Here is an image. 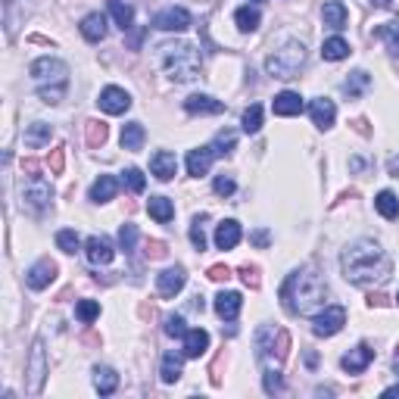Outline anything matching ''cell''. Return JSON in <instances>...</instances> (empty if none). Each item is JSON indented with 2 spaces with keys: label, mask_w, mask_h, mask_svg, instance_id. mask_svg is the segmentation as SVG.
<instances>
[{
  "label": "cell",
  "mask_w": 399,
  "mask_h": 399,
  "mask_svg": "<svg viewBox=\"0 0 399 399\" xmlns=\"http://www.w3.org/2000/svg\"><path fill=\"white\" fill-rule=\"evenodd\" d=\"M340 268H343V278L355 287H371V284H384L390 278L393 265H390V256L384 253V247L368 237L349 243L340 256Z\"/></svg>",
  "instance_id": "6da1fadb"
},
{
  "label": "cell",
  "mask_w": 399,
  "mask_h": 399,
  "mask_svg": "<svg viewBox=\"0 0 399 399\" xmlns=\"http://www.w3.org/2000/svg\"><path fill=\"white\" fill-rule=\"evenodd\" d=\"M324 299H328V284L312 265L287 274L284 287H281V303L290 315H318L324 309Z\"/></svg>",
  "instance_id": "7a4b0ae2"
},
{
  "label": "cell",
  "mask_w": 399,
  "mask_h": 399,
  "mask_svg": "<svg viewBox=\"0 0 399 399\" xmlns=\"http://www.w3.org/2000/svg\"><path fill=\"white\" fill-rule=\"evenodd\" d=\"M159 62L175 85H187L200 75V50L187 41H166L159 44Z\"/></svg>",
  "instance_id": "3957f363"
},
{
  "label": "cell",
  "mask_w": 399,
  "mask_h": 399,
  "mask_svg": "<svg viewBox=\"0 0 399 399\" xmlns=\"http://www.w3.org/2000/svg\"><path fill=\"white\" fill-rule=\"evenodd\" d=\"M305 62V47L299 41L284 44L281 50H274L272 56L265 60V72L274 75V78H296V72L303 69Z\"/></svg>",
  "instance_id": "277c9868"
},
{
  "label": "cell",
  "mask_w": 399,
  "mask_h": 399,
  "mask_svg": "<svg viewBox=\"0 0 399 399\" xmlns=\"http://www.w3.org/2000/svg\"><path fill=\"white\" fill-rule=\"evenodd\" d=\"M31 78L37 81V87H66L69 66L56 56H41L31 62Z\"/></svg>",
  "instance_id": "5b68a950"
},
{
  "label": "cell",
  "mask_w": 399,
  "mask_h": 399,
  "mask_svg": "<svg viewBox=\"0 0 399 399\" xmlns=\"http://www.w3.org/2000/svg\"><path fill=\"white\" fill-rule=\"evenodd\" d=\"M47 380V355H44V340L31 343V355H28V368H25V390L28 396H37L44 390Z\"/></svg>",
  "instance_id": "8992f818"
},
{
  "label": "cell",
  "mask_w": 399,
  "mask_h": 399,
  "mask_svg": "<svg viewBox=\"0 0 399 399\" xmlns=\"http://www.w3.org/2000/svg\"><path fill=\"white\" fill-rule=\"evenodd\" d=\"M346 324V309L343 305H324L315 315V324H312V334L315 337H334L343 330Z\"/></svg>",
  "instance_id": "52a82bcc"
},
{
  "label": "cell",
  "mask_w": 399,
  "mask_h": 399,
  "mask_svg": "<svg viewBox=\"0 0 399 399\" xmlns=\"http://www.w3.org/2000/svg\"><path fill=\"white\" fill-rule=\"evenodd\" d=\"M97 106L106 112V116H122L125 109H131V97H128V91L109 85V87H103V91H100Z\"/></svg>",
  "instance_id": "ba28073f"
},
{
  "label": "cell",
  "mask_w": 399,
  "mask_h": 399,
  "mask_svg": "<svg viewBox=\"0 0 399 399\" xmlns=\"http://www.w3.org/2000/svg\"><path fill=\"white\" fill-rule=\"evenodd\" d=\"M50 197H53V190H50V184L44 178H37V175H31L28 184L22 187V200L28 209H44V206H50Z\"/></svg>",
  "instance_id": "9c48e42d"
},
{
  "label": "cell",
  "mask_w": 399,
  "mask_h": 399,
  "mask_svg": "<svg viewBox=\"0 0 399 399\" xmlns=\"http://www.w3.org/2000/svg\"><path fill=\"white\" fill-rule=\"evenodd\" d=\"M187 25H190V12L184 6H168V10L153 16V28L159 31H184Z\"/></svg>",
  "instance_id": "30bf717a"
},
{
  "label": "cell",
  "mask_w": 399,
  "mask_h": 399,
  "mask_svg": "<svg viewBox=\"0 0 399 399\" xmlns=\"http://www.w3.org/2000/svg\"><path fill=\"white\" fill-rule=\"evenodd\" d=\"M53 278H56V262H50V259H37L35 265L25 272V284H28L31 290H44V287H50Z\"/></svg>",
  "instance_id": "8fae6325"
},
{
  "label": "cell",
  "mask_w": 399,
  "mask_h": 399,
  "mask_svg": "<svg viewBox=\"0 0 399 399\" xmlns=\"http://www.w3.org/2000/svg\"><path fill=\"white\" fill-rule=\"evenodd\" d=\"M187 284V274H184V268L181 265H175V268H166L162 274H156V287H159V296H166V299H172L175 293H181V287Z\"/></svg>",
  "instance_id": "7c38bea8"
},
{
  "label": "cell",
  "mask_w": 399,
  "mask_h": 399,
  "mask_svg": "<svg viewBox=\"0 0 399 399\" xmlns=\"http://www.w3.org/2000/svg\"><path fill=\"white\" fill-rule=\"evenodd\" d=\"M85 256H87V262L91 265H109L112 262V256H116V249H112V243L106 240V237H87V243H85Z\"/></svg>",
  "instance_id": "4fadbf2b"
},
{
  "label": "cell",
  "mask_w": 399,
  "mask_h": 399,
  "mask_svg": "<svg viewBox=\"0 0 399 399\" xmlns=\"http://www.w3.org/2000/svg\"><path fill=\"white\" fill-rule=\"evenodd\" d=\"M309 116H312V122H315V128L328 131L330 125H334V118H337V106H334V100H328V97H315V100L309 103Z\"/></svg>",
  "instance_id": "5bb4252c"
},
{
  "label": "cell",
  "mask_w": 399,
  "mask_h": 399,
  "mask_svg": "<svg viewBox=\"0 0 399 399\" xmlns=\"http://www.w3.org/2000/svg\"><path fill=\"white\" fill-rule=\"evenodd\" d=\"M371 359H374V349L368 346V343H359L355 349H349L346 355H343V371H349V374H362L368 365H371Z\"/></svg>",
  "instance_id": "9a60e30c"
},
{
  "label": "cell",
  "mask_w": 399,
  "mask_h": 399,
  "mask_svg": "<svg viewBox=\"0 0 399 399\" xmlns=\"http://www.w3.org/2000/svg\"><path fill=\"white\" fill-rule=\"evenodd\" d=\"M240 309H243V296L237 290H222L215 296V312L222 321H234L240 315Z\"/></svg>",
  "instance_id": "2e32d148"
},
{
  "label": "cell",
  "mask_w": 399,
  "mask_h": 399,
  "mask_svg": "<svg viewBox=\"0 0 399 399\" xmlns=\"http://www.w3.org/2000/svg\"><path fill=\"white\" fill-rule=\"evenodd\" d=\"M184 109L193 112V116H218V112L224 109V103L209 97V94H193V97L184 100Z\"/></svg>",
  "instance_id": "e0dca14e"
},
{
  "label": "cell",
  "mask_w": 399,
  "mask_h": 399,
  "mask_svg": "<svg viewBox=\"0 0 399 399\" xmlns=\"http://www.w3.org/2000/svg\"><path fill=\"white\" fill-rule=\"evenodd\" d=\"M150 172H153L159 181H172L175 172H178V159H175V153H168V150L153 153L150 156Z\"/></svg>",
  "instance_id": "ac0fdd59"
},
{
  "label": "cell",
  "mask_w": 399,
  "mask_h": 399,
  "mask_svg": "<svg viewBox=\"0 0 399 399\" xmlns=\"http://www.w3.org/2000/svg\"><path fill=\"white\" fill-rule=\"evenodd\" d=\"M212 159H215V153H212V147H197L187 153V175H193V178H203L206 172H209Z\"/></svg>",
  "instance_id": "d6986e66"
},
{
  "label": "cell",
  "mask_w": 399,
  "mask_h": 399,
  "mask_svg": "<svg viewBox=\"0 0 399 399\" xmlns=\"http://www.w3.org/2000/svg\"><path fill=\"white\" fill-rule=\"evenodd\" d=\"M181 340H184V349H181V353H184L187 359H200V355H203L206 349H209V334H206L203 328L187 330V334L181 337Z\"/></svg>",
  "instance_id": "ffe728a7"
},
{
  "label": "cell",
  "mask_w": 399,
  "mask_h": 399,
  "mask_svg": "<svg viewBox=\"0 0 399 399\" xmlns=\"http://www.w3.org/2000/svg\"><path fill=\"white\" fill-rule=\"evenodd\" d=\"M274 116H299L303 112V97L296 91H281L278 97L272 100Z\"/></svg>",
  "instance_id": "44dd1931"
},
{
  "label": "cell",
  "mask_w": 399,
  "mask_h": 399,
  "mask_svg": "<svg viewBox=\"0 0 399 399\" xmlns=\"http://www.w3.org/2000/svg\"><path fill=\"white\" fill-rule=\"evenodd\" d=\"M240 237H243L240 224H237L234 218H228V222H222L215 228V247L218 249H234L237 243H240Z\"/></svg>",
  "instance_id": "7402d4cb"
},
{
  "label": "cell",
  "mask_w": 399,
  "mask_h": 399,
  "mask_svg": "<svg viewBox=\"0 0 399 399\" xmlns=\"http://www.w3.org/2000/svg\"><path fill=\"white\" fill-rule=\"evenodd\" d=\"M81 35H85L91 44L103 41L106 37V16L103 12H87V16L81 19Z\"/></svg>",
  "instance_id": "603a6c76"
},
{
  "label": "cell",
  "mask_w": 399,
  "mask_h": 399,
  "mask_svg": "<svg viewBox=\"0 0 399 399\" xmlns=\"http://www.w3.org/2000/svg\"><path fill=\"white\" fill-rule=\"evenodd\" d=\"M184 353H175V349H168L166 355H162V368H159V378L166 380V384H175V380L181 378V368H184Z\"/></svg>",
  "instance_id": "cb8c5ba5"
},
{
  "label": "cell",
  "mask_w": 399,
  "mask_h": 399,
  "mask_svg": "<svg viewBox=\"0 0 399 399\" xmlns=\"http://www.w3.org/2000/svg\"><path fill=\"white\" fill-rule=\"evenodd\" d=\"M116 193H118V181L112 178V175H100V178L91 184V200H94V203H109Z\"/></svg>",
  "instance_id": "d4e9b609"
},
{
  "label": "cell",
  "mask_w": 399,
  "mask_h": 399,
  "mask_svg": "<svg viewBox=\"0 0 399 399\" xmlns=\"http://www.w3.org/2000/svg\"><path fill=\"white\" fill-rule=\"evenodd\" d=\"M50 137H53V128H50L47 122H31L28 128H25V147L37 150V147H44V143H50Z\"/></svg>",
  "instance_id": "484cf974"
},
{
  "label": "cell",
  "mask_w": 399,
  "mask_h": 399,
  "mask_svg": "<svg viewBox=\"0 0 399 399\" xmlns=\"http://www.w3.org/2000/svg\"><path fill=\"white\" fill-rule=\"evenodd\" d=\"M143 141H147V131H143L141 122H128L122 128V147L131 150V153H137V150L143 147Z\"/></svg>",
  "instance_id": "4316f807"
},
{
  "label": "cell",
  "mask_w": 399,
  "mask_h": 399,
  "mask_svg": "<svg viewBox=\"0 0 399 399\" xmlns=\"http://www.w3.org/2000/svg\"><path fill=\"white\" fill-rule=\"evenodd\" d=\"M147 212L159 224H166V222H172V218H175V206H172V200H168V197H150Z\"/></svg>",
  "instance_id": "83f0119b"
},
{
  "label": "cell",
  "mask_w": 399,
  "mask_h": 399,
  "mask_svg": "<svg viewBox=\"0 0 399 399\" xmlns=\"http://www.w3.org/2000/svg\"><path fill=\"white\" fill-rule=\"evenodd\" d=\"M116 387H118V374L112 371V368H97V371H94V390H97L100 396L116 393Z\"/></svg>",
  "instance_id": "f1b7e54d"
},
{
  "label": "cell",
  "mask_w": 399,
  "mask_h": 399,
  "mask_svg": "<svg viewBox=\"0 0 399 399\" xmlns=\"http://www.w3.org/2000/svg\"><path fill=\"white\" fill-rule=\"evenodd\" d=\"M321 19L328 28H343V25H346V6H343L340 0H330V3H324Z\"/></svg>",
  "instance_id": "f546056e"
},
{
  "label": "cell",
  "mask_w": 399,
  "mask_h": 399,
  "mask_svg": "<svg viewBox=\"0 0 399 399\" xmlns=\"http://www.w3.org/2000/svg\"><path fill=\"white\" fill-rule=\"evenodd\" d=\"M374 209H378L380 215L387 218V222H393V218L399 215V200H396V193H393V190H380L378 200H374Z\"/></svg>",
  "instance_id": "4dcf8cb0"
},
{
  "label": "cell",
  "mask_w": 399,
  "mask_h": 399,
  "mask_svg": "<svg viewBox=\"0 0 399 399\" xmlns=\"http://www.w3.org/2000/svg\"><path fill=\"white\" fill-rule=\"evenodd\" d=\"M109 12L122 31H128L131 25H134V10H131L128 3H122V0H109Z\"/></svg>",
  "instance_id": "1f68e13d"
},
{
  "label": "cell",
  "mask_w": 399,
  "mask_h": 399,
  "mask_svg": "<svg viewBox=\"0 0 399 399\" xmlns=\"http://www.w3.org/2000/svg\"><path fill=\"white\" fill-rule=\"evenodd\" d=\"M234 22H237V28H240V31H256V28H259V22H262V16H259L256 6H240V10L234 12Z\"/></svg>",
  "instance_id": "d6a6232c"
},
{
  "label": "cell",
  "mask_w": 399,
  "mask_h": 399,
  "mask_svg": "<svg viewBox=\"0 0 399 399\" xmlns=\"http://www.w3.org/2000/svg\"><path fill=\"white\" fill-rule=\"evenodd\" d=\"M321 56H324V60H330V62L346 60V56H349V44L343 41V37H328V41L321 44Z\"/></svg>",
  "instance_id": "836d02e7"
},
{
  "label": "cell",
  "mask_w": 399,
  "mask_h": 399,
  "mask_svg": "<svg viewBox=\"0 0 399 399\" xmlns=\"http://www.w3.org/2000/svg\"><path fill=\"white\" fill-rule=\"evenodd\" d=\"M209 147H212V153H215V156H228L231 150L237 147V134H234V131H228V128H224V131H218V134L212 137V143H209Z\"/></svg>",
  "instance_id": "e575fe53"
},
{
  "label": "cell",
  "mask_w": 399,
  "mask_h": 399,
  "mask_svg": "<svg viewBox=\"0 0 399 399\" xmlns=\"http://www.w3.org/2000/svg\"><path fill=\"white\" fill-rule=\"evenodd\" d=\"M368 85H371V78H368V72H362V69H355V72L349 75L346 81H343V91H346L349 97H359V94L365 91Z\"/></svg>",
  "instance_id": "d590c367"
},
{
  "label": "cell",
  "mask_w": 399,
  "mask_h": 399,
  "mask_svg": "<svg viewBox=\"0 0 399 399\" xmlns=\"http://www.w3.org/2000/svg\"><path fill=\"white\" fill-rule=\"evenodd\" d=\"M378 37L380 41H387V47L393 50V53L399 56V22H387L378 28Z\"/></svg>",
  "instance_id": "8d00e7d4"
},
{
  "label": "cell",
  "mask_w": 399,
  "mask_h": 399,
  "mask_svg": "<svg viewBox=\"0 0 399 399\" xmlns=\"http://www.w3.org/2000/svg\"><path fill=\"white\" fill-rule=\"evenodd\" d=\"M85 131H87V147H103V141H106V125L103 122L91 118V122H85Z\"/></svg>",
  "instance_id": "74e56055"
},
{
  "label": "cell",
  "mask_w": 399,
  "mask_h": 399,
  "mask_svg": "<svg viewBox=\"0 0 399 399\" xmlns=\"http://www.w3.org/2000/svg\"><path fill=\"white\" fill-rule=\"evenodd\" d=\"M56 247H60L62 253H75V249L81 247V240L72 228H62V231H56Z\"/></svg>",
  "instance_id": "f35d334b"
},
{
  "label": "cell",
  "mask_w": 399,
  "mask_h": 399,
  "mask_svg": "<svg viewBox=\"0 0 399 399\" xmlns=\"http://www.w3.org/2000/svg\"><path fill=\"white\" fill-rule=\"evenodd\" d=\"M259 128H262V106L253 103L247 112H243V131H247V134H256Z\"/></svg>",
  "instance_id": "ab89813d"
},
{
  "label": "cell",
  "mask_w": 399,
  "mask_h": 399,
  "mask_svg": "<svg viewBox=\"0 0 399 399\" xmlns=\"http://www.w3.org/2000/svg\"><path fill=\"white\" fill-rule=\"evenodd\" d=\"M75 315H78V321L91 324L94 318L100 315V303H94V299H81V303L75 305Z\"/></svg>",
  "instance_id": "60d3db41"
},
{
  "label": "cell",
  "mask_w": 399,
  "mask_h": 399,
  "mask_svg": "<svg viewBox=\"0 0 399 399\" xmlns=\"http://www.w3.org/2000/svg\"><path fill=\"white\" fill-rule=\"evenodd\" d=\"M203 224H206V215H197V218H193V224H190V243L200 249V253L206 249V228H203Z\"/></svg>",
  "instance_id": "b9f144b4"
},
{
  "label": "cell",
  "mask_w": 399,
  "mask_h": 399,
  "mask_svg": "<svg viewBox=\"0 0 399 399\" xmlns=\"http://www.w3.org/2000/svg\"><path fill=\"white\" fill-rule=\"evenodd\" d=\"M122 181H125V187H128L131 193H141L143 184H147V178H143L141 168H128V172H122Z\"/></svg>",
  "instance_id": "7bdbcfd3"
},
{
  "label": "cell",
  "mask_w": 399,
  "mask_h": 399,
  "mask_svg": "<svg viewBox=\"0 0 399 399\" xmlns=\"http://www.w3.org/2000/svg\"><path fill=\"white\" fill-rule=\"evenodd\" d=\"M137 243V228L134 224H122L118 228V247H122V253H131Z\"/></svg>",
  "instance_id": "ee69618b"
},
{
  "label": "cell",
  "mask_w": 399,
  "mask_h": 399,
  "mask_svg": "<svg viewBox=\"0 0 399 399\" xmlns=\"http://www.w3.org/2000/svg\"><path fill=\"white\" fill-rule=\"evenodd\" d=\"M234 178H231V175H218L215 178V184H212V190L218 193V197H231V193H234Z\"/></svg>",
  "instance_id": "f6af8a7d"
},
{
  "label": "cell",
  "mask_w": 399,
  "mask_h": 399,
  "mask_svg": "<svg viewBox=\"0 0 399 399\" xmlns=\"http://www.w3.org/2000/svg\"><path fill=\"white\" fill-rule=\"evenodd\" d=\"M284 390V380H281L278 368H265V393H281Z\"/></svg>",
  "instance_id": "bcb514c9"
},
{
  "label": "cell",
  "mask_w": 399,
  "mask_h": 399,
  "mask_svg": "<svg viewBox=\"0 0 399 399\" xmlns=\"http://www.w3.org/2000/svg\"><path fill=\"white\" fill-rule=\"evenodd\" d=\"M166 334H168V337H184V334H187L184 318H181V315H168V318H166Z\"/></svg>",
  "instance_id": "7dc6e473"
},
{
  "label": "cell",
  "mask_w": 399,
  "mask_h": 399,
  "mask_svg": "<svg viewBox=\"0 0 399 399\" xmlns=\"http://www.w3.org/2000/svg\"><path fill=\"white\" fill-rule=\"evenodd\" d=\"M47 166H50V172H53V175H60L62 166H66V147H56L53 153L47 156Z\"/></svg>",
  "instance_id": "c3c4849f"
},
{
  "label": "cell",
  "mask_w": 399,
  "mask_h": 399,
  "mask_svg": "<svg viewBox=\"0 0 399 399\" xmlns=\"http://www.w3.org/2000/svg\"><path fill=\"white\" fill-rule=\"evenodd\" d=\"M62 94H66V87H37V97H41L44 103H60Z\"/></svg>",
  "instance_id": "681fc988"
},
{
  "label": "cell",
  "mask_w": 399,
  "mask_h": 399,
  "mask_svg": "<svg viewBox=\"0 0 399 399\" xmlns=\"http://www.w3.org/2000/svg\"><path fill=\"white\" fill-rule=\"evenodd\" d=\"M240 281L256 290V287H259V268H256V265H240Z\"/></svg>",
  "instance_id": "f907efd6"
},
{
  "label": "cell",
  "mask_w": 399,
  "mask_h": 399,
  "mask_svg": "<svg viewBox=\"0 0 399 399\" xmlns=\"http://www.w3.org/2000/svg\"><path fill=\"white\" fill-rule=\"evenodd\" d=\"M209 278L212 281H228L231 278V268L228 265H212L209 268Z\"/></svg>",
  "instance_id": "816d5d0a"
},
{
  "label": "cell",
  "mask_w": 399,
  "mask_h": 399,
  "mask_svg": "<svg viewBox=\"0 0 399 399\" xmlns=\"http://www.w3.org/2000/svg\"><path fill=\"white\" fill-rule=\"evenodd\" d=\"M147 256H153V259H162V256H166V243L150 240V243H147Z\"/></svg>",
  "instance_id": "f5cc1de1"
},
{
  "label": "cell",
  "mask_w": 399,
  "mask_h": 399,
  "mask_svg": "<svg viewBox=\"0 0 399 399\" xmlns=\"http://www.w3.org/2000/svg\"><path fill=\"white\" fill-rule=\"evenodd\" d=\"M249 240H253L256 247H265V243H268V231H265V228L253 231V234H249Z\"/></svg>",
  "instance_id": "db71d44e"
},
{
  "label": "cell",
  "mask_w": 399,
  "mask_h": 399,
  "mask_svg": "<svg viewBox=\"0 0 399 399\" xmlns=\"http://www.w3.org/2000/svg\"><path fill=\"white\" fill-rule=\"evenodd\" d=\"M390 303V299L384 296V293H371V296H368V305H387Z\"/></svg>",
  "instance_id": "11a10c76"
},
{
  "label": "cell",
  "mask_w": 399,
  "mask_h": 399,
  "mask_svg": "<svg viewBox=\"0 0 399 399\" xmlns=\"http://www.w3.org/2000/svg\"><path fill=\"white\" fill-rule=\"evenodd\" d=\"M22 168H25L28 175H35V172H37V162H35V159H25V162H22Z\"/></svg>",
  "instance_id": "9f6ffc18"
},
{
  "label": "cell",
  "mask_w": 399,
  "mask_h": 399,
  "mask_svg": "<svg viewBox=\"0 0 399 399\" xmlns=\"http://www.w3.org/2000/svg\"><path fill=\"white\" fill-rule=\"evenodd\" d=\"M384 396H399V384H396V387H387Z\"/></svg>",
  "instance_id": "6f0895ef"
},
{
  "label": "cell",
  "mask_w": 399,
  "mask_h": 399,
  "mask_svg": "<svg viewBox=\"0 0 399 399\" xmlns=\"http://www.w3.org/2000/svg\"><path fill=\"white\" fill-rule=\"evenodd\" d=\"M371 3H374V6H380V10H387V6H390L393 0H371Z\"/></svg>",
  "instance_id": "680465c9"
},
{
  "label": "cell",
  "mask_w": 399,
  "mask_h": 399,
  "mask_svg": "<svg viewBox=\"0 0 399 399\" xmlns=\"http://www.w3.org/2000/svg\"><path fill=\"white\" fill-rule=\"evenodd\" d=\"M390 172H393V175H396V178H399V159H390Z\"/></svg>",
  "instance_id": "91938a15"
},
{
  "label": "cell",
  "mask_w": 399,
  "mask_h": 399,
  "mask_svg": "<svg viewBox=\"0 0 399 399\" xmlns=\"http://www.w3.org/2000/svg\"><path fill=\"white\" fill-rule=\"evenodd\" d=\"M396 359H399V346H396Z\"/></svg>",
  "instance_id": "94428289"
},
{
  "label": "cell",
  "mask_w": 399,
  "mask_h": 399,
  "mask_svg": "<svg viewBox=\"0 0 399 399\" xmlns=\"http://www.w3.org/2000/svg\"><path fill=\"white\" fill-rule=\"evenodd\" d=\"M396 299H399V296H396Z\"/></svg>",
  "instance_id": "6125c7cd"
}]
</instances>
